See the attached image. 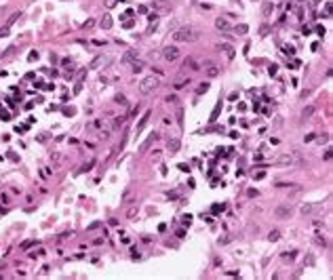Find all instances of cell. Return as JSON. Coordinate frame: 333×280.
Masks as SVG:
<instances>
[{"label":"cell","mask_w":333,"mask_h":280,"mask_svg":"<svg viewBox=\"0 0 333 280\" xmlns=\"http://www.w3.org/2000/svg\"><path fill=\"white\" fill-rule=\"evenodd\" d=\"M304 141H314V133H310V135H306V137H304Z\"/></svg>","instance_id":"d590c367"},{"label":"cell","mask_w":333,"mask_h":280,"mask_svg":"<svg viewBox=\"0 0 333 280\" xmlns=\"http://www.w3.org/2000/svg\"><path fill=\"white\" fill-rule=\"evenodd\" d=\"M165 101H166V103H177V97H175V95H169Z\"/></svg>","instance_id":"1f68e13d"},{"label":"cell","mask_w":333,"mask_h":280,"mask_svg":"<svg viewBox=\"0 0 333 280\" xmlns=\"http://www.w3.org/2000/svg\"><path fill=\"white\" fill-rule=\"evenodd\" d=\"M274 215H276V219H287V217H291V206L281 204V206H276Z\"/></svg>","instance_id":"277c9868"},{"label":"cell","mask_w":333,"mask_h":280,"mask_svg":"<svg viewBox=\"0 0 333 280\" xmlns=\"http://www.w3.org/2000/svg\"><path fill=\"white\" fill-rule=\"evenodd\" d=\"M272 8H274V4H272L270 0H266V2L261 4V13H264V17H268V15L272 13Z\"/></svg>","instance_id":"7c38bea8"},{"label":"cell","mask_w":333,"mask_h":280,"mask_svg":"<svg viewBox=\"0 0 333 280\" xmlns=\"http://www.w3.org/2000/svg\"><path fill=\"white\" fill-rule=\"evenodd\" d=\"M177 150H179V139H169V152L175 154Z\"/></svg>","instance_id":"9a60e30c"},{"label":"cell","mask_w":333,"mask_h":280,"mask_svg":"<svg viewBox=\"0 0 333 280\" xmlns=\"http://www.w3.org/2000/svg\"><path fill=\"white\" fill-rule=\"evenodd\" d=\"M108 61H110V59H106L103 55H97V57L91 61V65H89V68H91V70H97V68H101V65H103V63H108Z\"/></svg>","instance_id":"52a82bcc"},{"label":"cell","mask_w":333,"mask_h":280,"mask_svg":"<svg viewBox=\"0 0 333 280\" xmlns=\"http://www.w3.org/2000/svg\"><path fill=\"white\" fill-rule=\"evenodd\" d=\"M160 84V80L156 78V76H148V78H143L141 80V84H139V91H141V95H150L156 87Z\"/></svg>","instance_id":"7a4b0ae2"},{"label":"cell","mask_w":333,"mask_h":280,"mask_svg":"<svg viewBox=\"0 0 333 280\" xmlns=\"http://www.w3.org/2000/svg\"><path fill=\"white\" fill-rule=\"evenodd\" d=\"M148 120H150V112H146V114L141 116V120H139V124L135 127V133H141V131L146 129V124H148Z\"/></svg>","instance_id":"30bf717a"},{"label":"cell","mask_w":333,"mask_h":280,"mask_svg":"<svg viewBox=\"0 0 333 280\" xmlns=\"http://www.w3.org/2000/svg\"><path fill=\"white\" fill-rule=\"evenodd\" d=\"M163 57H165L166 61H175V59L179 57V48L177 47H166L165 51H163Z\"/></svg>","instance_id":"3957f363"},{"label":"cell","mask_w":333,"mask_h":280,"mask_svg":"<svg viewBox=\"0 0 333 280\" xmlns=\"http://www.w3.org/2000/svg\"><path fill=\"white\" fill-rule=\"evenodd\" d=\"M219 110H221V101L215 105V110H213V114H211V118H209L211 122H215V120H217V114H219Z\"/></svg>","instance_id":"44dd1931"},{"label":"cell","mask_w":333,"mask_h":280,"mask_svg":"<svg viewBox=\"0 0 333 280\" xmlns=\"http://www.w3.org/2000/svg\"><path fill=\"white\" fill-rule=\"evenodd\" d=\"M19 17H21V13H13V15L8 17V21H6V28H11V25H13V23H15Z\"/></svg>","instance_id":"ffe728a7"},{"label":"cell","mask_w":333,"mask_h":280,"mask_svg":"<svg viewBox=\"0 0 333 280\" xmlns=\"http://www.w3.org/2000/svg\"><path fill=\"white\" fill-rule=\"evenodd\" d=\"M137 59V51H126L123 55V63H133Z\"/></svg>","instance_id":"8fae6325"},{"label":"cell","mask_w":333,"mask_h":280,"mask_svg":"<svg viewBox=\"0 0 333 280\" xmlns=\"http://www.w3.org/2000/svg\"><path fill=\"white\" fill-rule=\"evenodd\" d=\"M325 15H327V17H331V2H327V4H325Z\"/></svg>","instance_id":"f1b7e54d"},{"label":"cell","mask_w":333,"mask_h":280,"mask_svg":"<svg viewBox=\"0 0 333 280\" xmlns=\"http://www.w3.org/2000/svg\"><path fill=\"white\" fill-rule=\"evenodd\" d=\"M177 124L183 127V110L181 107H177Z\"/></svg>","instance_id":"d4e9b609"},{"label":"cell","mask_w":333,"mask_h":280,"mask_svg":"<svg viewBox=\"0 0 333 280\" xmlns=\"http://www.w3.org/2000/svg\"><path fill=\"white\" fill-rule=\"evenodd\" d=\"M219 211H224V206H219V204H215V206H213V213H219Z\"/></svg>","instance_id":"74e56055"},{"label":"cell","mask_w":333,"mask_h":280,"mask_svg":"<svg viewBox=\"0 0 333 280\" xmlns=\"http://www.w3.org/2000/svg\"><path fill=\"white\" fill-rule=\"evenodd\" d=\"M234 32H236L238 36H245V34L249 32V28H247L245 23H240V25H234Z\"/></svg>","instance_id":"e0dca14e"},{"label":"cell","mask_w":333,"mask_h":280,"mask_svg":"<svg viewBox=\"0 0 333 280\" xmlns=\"http://www.w3.org/2000/svg\"><path fill=\"white\" fill-rule=\"evenodd\" d=\"M186 84H190V80H186V78H179V80H177L173 87H175V89H183Z\"/></svg>","instance_id":"603a6c76"},{"label":"cell","mask_w":333,"mask_h":280,"mask_svg":"<svg viewBox=\"0 0 333 280\" xmlns=\"http://www.w3.org/2000/svg\"><path fill=\"white\" fill-rule=\"evenodd\" d=\"M219 51H226L228 59H232V57H234V48L230 47V44H219Z\"/></svg>","instance_id":"2e32d148"},{"label":"cell","mask_w":333,"mask_h":280,"mask_svg":"<svg viewBox=\"0 0 333 280\" xmlns=\"http://www.w3.org/2000/svg\"><path fill=\"white\" fill-rule=\"evenodd\" d=\"M198 38V32L194 28H179L175 34H173V40L175 42H192Z\"/></svg>","instance_id":"6da1fadb"},{"label":"cell","mask_w":333,"mask_h":280,"mask_svg":"<svg viewBox=\"0 0 333 280\" xmlns=\"http://www.w3.org/2000/svg\"><path fill=\"white\" fill-rule=\"evenodd\" d=\"M285 53H287V55H293V53H295V51H293L291 47H285Z\"/></svg>","instance_id":"f35d334b"},{"label":"cell","mask_w":333,"mask_h":280,"mask_svg":"<svg viewBox=\"0 0 333 280\" xmlns=\"http://www.w3.org/2000/svg\"><path fill=\"white\" fill-rule=\"evenodd\" d=\"M95 25V21L93 19H89V21H84V30H89V28H93Z\"/></svg>","instance_id":"d6a6232c"},{"label":"cell","mask_w":333,"mask_h":280,"mask_svg":"<svg viewBox=\"0 0 333 280\" xmlns=\"http://www.w3.org/2000/svg\"><path fill=\"white\" fill-rule=\"evenodd\" d=\"M0 118H2V120H11V116H8V112H4V110H0Z\"/></svg>","instance_id":"f546056e"},{"label":"cell","mask_w":333,"mask_h":280,"mask_svg":"<svg viewBox=\"0 0 333 280\" xmlns=\"http://www.w3.org/2000/svg\"><path fill=\"white\" fill-rule=\"evenodd\" d=\"M217 74H219V65H215V63H211V65H209V68H207V76H209V78H215Z\"/></svg>","instance_id":"4fadbf2b"},{"label":"cell","mask_w":333,"mask_h":280,"mask_svg":"<svg viewBox=\"0 0 333 280\" xmlns=\"http://www.w3.org/2000/svg\"><path fill=\"white\" fill-rule=\"evenodd\" d=\"M278 162H281V164H289V166H291V164H293V156H291V154H283V156H278Z\"/></svg>","instance_id":"5bb4252c"},{"label":"cell","mask_w":333,"mask_h":280,"mask_svg":"<svg viewBox=\"0 0 333 280\" xmlns=\"http://www.w3.org/2000/svg\"><path fill=\"white\" fill-rule=\"evenodd\" d=\"M316 209V204H301V213H312Z\"/></svg>","instance_id":"484cf974"},{"label":"cell","mask_w":333,"mask_h":280,"mask_svg":"<svg viewBox=\"0 0 333 280\" xmlns=\"http://www.w3.org/2000/svg\"><path fill=\"white\" fill-rule=\"evenodd\" d=\"M278 238H281V232H278V230H272V232H270V236H268V240H270V242H276Z\"/></svg>","instance_id":"7402d4cb"},{"label":"cell","mask_w":333,"mask_h":280,"mask_svg":"<svg viewBox=\"0 0 333 280\" xmlns=\"http://www.w3.org/2000/svg\"><path fill=\"white\" fill-rule=\"evenodd\" d=\"M137 213H139V209H137V206H131V209L126 211V219H133Z\"/></svg>","instance_id":"cb8c5ba5"},{"label":"cell","mask_w":333,"mask_h":280,"mask_svg":"<svg viewBox=\"0 0 333 280\" xmlns=\"http://www.w3.org/2000/svg\"><path fill=\"white\" fill-rule=\"evenodd\" d=\"M114 101H116L118 105H126V99H125V95H116V97H114Z\"/></svg>","instance_id":"83f0119b"},{"label":"cell","mask_w":333,"mask_h":280,"mask_svg":"<svg viewBox=\"0 0 333 280\" xmlns=\"http://www.w3.org/2000/svg\"><path fill=\"white\" fill-rule=\"evenodd\" d=\"M209 91V82H203L198 89H196V95H203V93H207Z\"/></svg>","instance_id":"4316f807"},{"label":"cell","mask_w":333,"mask_h":280,"mask_svg":"<svg viewBox=\"0 0 333 280\" xmlns=\"http://www.w3.org/2000/svg\"><path fill=\"white\" fill-rule=\"evenodd\" d=\"M188 70H200V68H198V63H196L192 57H188V59L181 63V74H183V72H188Z\"/></svg>","instance_id":"8992f818"},{"label":"cell","mask_w":333,"mask_h":280,"mask_svg":"<svg viewBox=\"0 0 333 280\" xmlns=\"http://www.w3.org/2000/svg\"><path fill=\"white\" fill-rule=\"evenodd\" d=\"M179 171H183V173H190V166H188V164H179Z\"/></svg>","instance_id":"e575fe53"},{"label":"cell","mask_w":333,"mask_h":280,"mask_svg":"<svg viewBox=\"0 0 333 280\" xmlns=\"http://www.w3.org/2000/svg\"><path fill=\"white\" fill-rule=\"evenodd\" d=\"M314 114V105H308V107H304V112H301V118H310Z\"/></svg>","instance_id":"d6986e66"},{"label":"cell","mask_w":333,"mask_h":280,"mask_svg":"<svg viewBox=\"0 0 333 280\" xmlns=\"http://www.w3.org/2000/svg\"><path fill=\"white\" fill-rule=\"evenodd\" d=\"M215 25H217V30H221V32H228V30H232L230 21H228V19H224V17H219V19L215 21Z\"/></svg>","instance_id":"ba28073f"},{"label":"cell","mask_w":333,"mask_h":280,"mask_svg":"<svg viewBox=\"0 0 333 280\" xmlns=\"http://www.w3.org/2000/svg\"><path fill=\"white\" fill-rule=\"evenodd\" d=\"M4 36H8V28H6V25L0 28V38H4Z\"/></svg>","instance_id":"4dcf8cb0"},{"label":"cell","mask_w":333,"mask_h":280,"mask_svg":"<svg viewBox=\"0 0 333 280\" xmlns=\"http://www.w3.org/2000/svg\"><path fill=\"white\" fill-rule=\"evenodd\" d=\"M158 137H160L158 133H152V135H150L148 139H146V141H143V143H141V145H139V150H137V152H139V154H143V152H148V150H150V145L154 143V139H158Z\"/></svg>","instance_id":"5b68a950"},{"label":"cell","mask_w":333,"mask_h":280,"mask_svg":"<svg viewBox=\"0 0 333 280\" xmlns=\"http://www.w3.org/2000/svg\"><path fill=\"white\" fill-rule=\"evenodd\" d=\"M112 23H114V21H112V17H110V15H103V17L99 19V28H101V30H110V28H112Z\"/></svg>","instance_id":"9c48e42d"},{"label":"cell","mask_w":333,"mask_h":280,"mask_svg":"<svg viewBox=\"0 0 333 280\" xmlns=\"http://www.w3.org/2000/svg\"><path fill=\"white\" fill-rule=\"evenodd\" d=\"M131 65H133V68H131V70H133V72H135V74H137V72H141V70H143V61H137V59H135V61H133V63H131Z\"/></svg>","instance_id":"ac0fdd59"},{"label":"cell","mask_w":333,"mask_h":280,"mask_svg":"<svg viewBox=\"0 0 333 280\" xmlns=\"http://www.w3.org/2000/svg\"><path fill=\"white\" fill-rule=\"evenodd\" d=\"M276 72H278V70H276V65H270V70H268V74H270V76H276Z\"/></svg>","instance_id":"836d02e7"},{"label":"cell","mask_w":333,"mask_h":280,"mask_svg":"<svg viewBox=\"0 0 333 280\" xmlns=\"http://www.w3.org/2000/svg\"><path fill=\"white\" fill-rule=\"evenodd\" d=\"M30 61H34V59H38V53H30V57H28Z\"/></svg>","instance_id":"8d00e7d4"}]
</instances>
